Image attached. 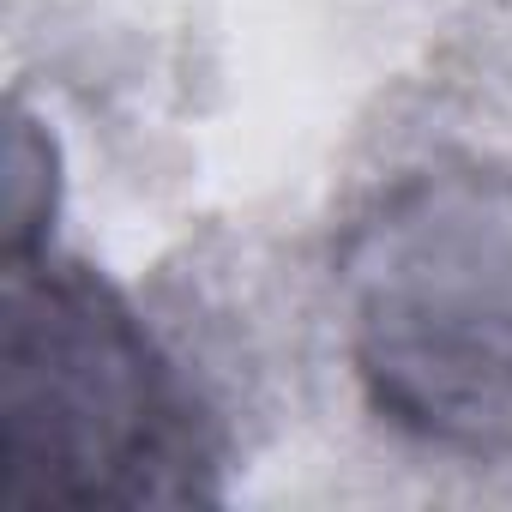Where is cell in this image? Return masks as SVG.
Here are the masks:
<instances>
[{"label": "cell", "instance_id": "1", "mask_svg": "<svg viewBox=\"0 0 512 512\" xmlns=\"http://www.w3.org/2000/svg\"><path fill=\"white\" fill-rule=\"evenodd\" d=\"M223 440L139 308L85 260H0V494L13 506L217 500Z\"/></svg>", "mask_w": 512, "mask_h": 512}, {"label": "cell", "instance_id": "2", "mask_svg": "<svg viewBox=\"0 0 512 512\" xmlns=\"http://www.w3.org/2000/svg\"><path fill=\"white\" fill-rule=\"evenodd\" d=\"M344 356L368 410L470 464L512 458V169L428 163L338 241Z\"/></svg>", "mask_w": 512, "mask_h": 512}, {"label": "cell", "instance_id": "3", "mask_svg": "<svg viewBox=\"0 0 512 512\" xmlns=\"http://www.w3.org/2000/svg\"><path fill=\"white\" fill-rule=\"evenodd\" d=\"M55 139L37 115L13 109V145H7V253L55 241Z\"/></svg>", "mask_w": 512, "mask_h": 512}]
</instances>
